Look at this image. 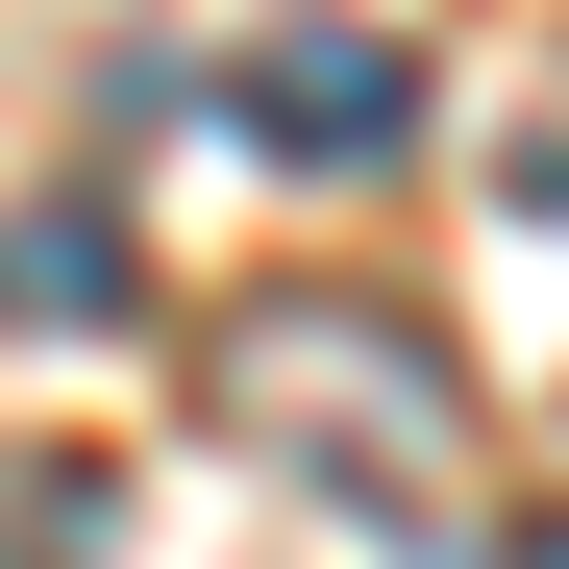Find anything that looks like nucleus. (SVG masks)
I'll list each match as a JSON object with an SVG mask.
<instances>
[{"instance_id":"nucleus-4","label":"nucleus","mask_w":569,"mask_h":569,"mask_svg":"<svg viewBox=\"0 0 569 569\" xmlns=\"http://www.w3.org/2000/svg\"><path fill=\"white\" fill-rule=\"evenodd\" d=\"M0 569H100V470L26 446V496H0Z\"/></svg>"},{"instance_id":"nucleus-3","label":"nucleus","mask_w":569,"mask_h":569,"mask_svg":"<svg viewBox=\"0 0 569 569\" xmlns=\"http://www.w3.org/2000/svg\"><path fill=\"white\" fill-rule=\"evenodd\" d=\"M0 322L100 347V322H124V223H100V199H26V223H0Z\"/></svg>"},{"instance_id":"nucleus-2","label":"nucleus","mask_w":569,"mask_h":569,"mask_svg":"<svg viewBox=\"0 0 569 569\" xmlns=\"http://www.w3.org/2000/svg\"><path fill=\"white\" fill-rule=\"evenodd\" d=\"M223 124L298 149V173H371V149H421V50H397V26H272V50L223 74Z\"/></svg>"},{"instance_id":"nucleus-1","label":"nucleus","mask_w":569,"mask_h":569,"mask_svg":"<svg viewBox=\"0 0 569 569\" xmlns=\"http://www.w3.org/2000/svg\"><path fill=\"white\" fill-rule=\"evenodd\" d=\"M199 421H223L248 470H298V496L397 520V545H446L470 496H496V397H470V347L397 322L371 272H272V298H223V322H199Z\"/></svg>"}]
</instances>
